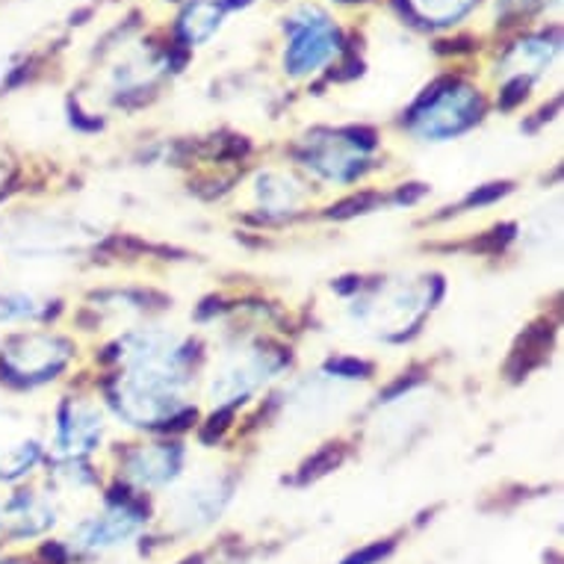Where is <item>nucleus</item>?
<instances>
[{
    "label": "nucleus",
    "mask_w": 564,
    "mask_h": 564,
    "mask_svg": "<svg viewBox=\"0 0 564 564\" xmlns=\"http://www.w3.org/2000/svg\"><path fill=\"white\" fill-rule=\"evenodd\" d=\"M12 177H15V169H12V163L3 154H0V198L10 193L12 186Z\"/></svg>",
    "instance_id": "1"
}]
</instances>
